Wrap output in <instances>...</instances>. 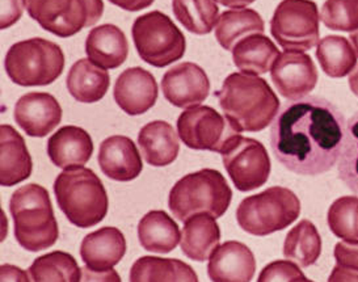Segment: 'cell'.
I'll use <instances>...</instances> for the list:
<instances>
[{
	"label": "cell",
	"instance_id": "6da1fadb",
	"mask_svg": "<svg viewBox=\"0 0 358 282\" xmlns=\"http://www.w3.org/2000/svg\"><path fill=\"white\" fill-rule=\"evenodd\" d=\"M345 117L336 105L319 96L289 101L274 118L271 147L290 172L317 176L335 167L345 136Z\"/></svg>",
	"mask_w": 358,
	"mask_h": 282
},
{
	"label": "cell",
	"instance_id": "7a4b0ae2",
	"mask_svg": "<svg viewBox=\"0 0 358 282\" xmlns=\"http://www.w3.org/2000/svg\"><path fill=\"white\" fill-rule=\"evenodd\" d=\"M215 96L224 117L239 133L262 132L273 122L280 111V99L272 87L256 75H229Z\"/></svg>",
	"mask_w": 358,
	"mask_h": 282
},
{
	"label": "cell",
	"instance_id": "3957f363",
	"mask_svg": "<svg viewBox=\"0 0 358 282\" xmlns=\"http://www.w3.org/2000/svg\"><path fill=\"white\" fill-rule=\"evenodd\" d=\"M54 195L67 220L80 229L100 223L109 209L106 187L91 168L64 169L54 181Z\"/></svg>",
	"mask_w": 358,
	"mask_h": 282
},
{
	"label": "cell",
	"instance_id": "277c9868",
	"mask_svg": "<svg viewBox=\"0 0 358 282\" xmlns=\"http://www.w3.org/2000/svg\"><path fill=\"white\" fill-rule=\"evenodd\" d=\"M10 211L15 238L24 250L40 252L58 241L59 229L49 192L38 184H27L13 192Z\"/></svg>",
	"mask_w": 358,
	"mask_h": 282
},
{
	"label": "cell",
	"instance_id": "5b68a950",
	"mask_svg": "<svg viewBox=\"0 0 358 282\" xmlns=\"http://www.w3.org/2000/svg\"><path fill=\"white\" fill-rule=\"evenodd\" d=\"M232 199V190L220 171L203 168L188 174L172 187L169 208L175 218L187 220L200 214L221 218Z\"/></svg>",
	"mask_w": 358,
	"mask_h": 282
},
{
	"label": "cell",
	"instance_id": "8992f818",
	"mask_svg": "<svg viewBox=\"0 0 358 282\" xmlns=\"http://www.w3.org/2000/svg\"><path fill=\"white\" fill-rule=\"evenodd\" d=\"M64 54L55 42L41 37L13 43L4 59L12 82L22 87H43L54 83L64 70Z\"/></svg>",
	"mask_w": 358,
	"mask_h": 282
},
{
	"label": "cell",
	"instance_id": "52a82bcc",
	"mask_svg": "<svg viewBox=\"0 0 358 282\" xmlns=\"http://www.w3.org/2000/svg\"><path fill=\"white\" fill-rule=\"evenodd\" d=\"M299 214L301 201L293 190L271 187L243 199L236 210V220L245 232L266 237L289 227Z\"/></svg>",
	"mask_w": 358,
	"mask_h": 282
},
{
	"label": "cell",
	"instance_id": "ba28073f",
	"mask_svg": "<svg viewBox=\"0 0 358 282\" xmlns=\"http://www.w3.org/2000/svg\"><path fill=\"white\" fill-rule=\"evenodd\" d=\"M131 36L142 61L158 69L178 62L187 50L184 33L160 10H151L137 17Z\"/></svg>",
	"mask_w": 358,
	"mask_h": 282
},
{
	"label": "cell",
	"instance_id": "9c48e42d",
	"mask_svg": "<svg viewBox=\"0 0 358 282\" xmlns=\"http://www.w3.org/2000/svg\"><path fill=\"white\" fill-rule=\"evenodd\" d=\"M33 20L57 37H73L95 25L104 13L103 0H27Z\"/></svg>",
	"mask_w": 358,
	"mask_h": 282
},
{
	"label": "cell",
	"instance_id": "30bf717a",
	"mask_svg": "<svg viewBox=\"0 0 358 282\" xmlns=\"http://www.w3.org/2000/svg\"><path fill=\"white\" fill-rule=\"evenodd\" d=\"M320 15L313 0H282L274 10L271 33L285 50L306 52L319 43Z\"/></svg>",
	"mask_w": 358,
	"mask_h": 282
},
{
	"label": "cell",
	"instance_id": "8fae6325",
	"mask_svg": "<svg viewBox=\"0 0 358 282\" xmlns=\"http://www.w3.org/2000/svg\"><path fill=\"white\" fill-rule=\"evenodd\" d=\"M180 139L192 150L222 154L241 133L231 122L208 105L188 108L178 118Z\"/></svg>",
	"mask_w": 358,
	"mask_h": 282
},
{
	"label": "cell",
	"instance_id": "7c38bea8",
	"mask_svg": "<svg viewBox=\"0 0 358 282\" xmlns=\"http://www.w3.org/2000/svg\"><path fill=\"white\" fill-rule=\"evenodd\" d=\"M221 155L223 166L238 190L251 192L268 181L272 164L260 141L239 134Z\"/></svg>",
	"mask_w": 358,
	"mask_h": 282
},
{
	"label": "cell",
	"instance_id": "4fadbf2b",
	"mask_svg": "<svg viewBox=\"0 0 358 282\" xmlns=\"http://www.w3.org/2000/svg\"><path fill=\"white\" fill-rule=\"evenodd\" d=\"M271 78L280 94L293 101L303 99L315 88L319 75L308 54L285 50L273 63Z\"/></svg>",
	"mask_w": 358,
	"mask_h": 282
},
{
	"label": "cell",
	"instance_id": "5bb4252c",
	"mask_svg": "<svg viewBox=\"0 0 358 282\" xmlns=\"http://www.w3.org/2000/svg\"><path fill=\"white\" fill-rule=\"evenodd\" d=\"M166 100L176 108H192L203 103L210 94V82L197 63L182 62L171 67L162 79Z\"/></svg>",
	"mask_w": 358,
	"mask_h": 282
},
{
	"label": "cell",
	"instance_id": "9a60e30c",
	"mask_svg": "<svg viewBox=\"0 0 358 282\" xmlns=\"http://www.w3.org/2000/svg\"><path fill=\"white\" fill-rule=\"evenodd\" d=\"M13 117L27 136L43 138L62 121V108L53 94L29 92L15 105Z\"/></svg>",
	"mask_w": 358,
	"mask_h": 282
},
{
	"label": "cell",
	"instance_id": "2e32d148",
	"mask_svg": "<svg viewBox=\"0 0 358 282\" xmlns=\"http://www.w3.org/2000/svg\"><path fill=\"white\" fill-rule=\"evenodd\" d=\"M158 94L157 79L143 67L122 71L113 90L117 105L129 115L146 113L157 103Z\"/></svg>",
	"mask_w": 358,
	"mask_h": 282
},
{
	"label": "cell",
	"instance_id": "e0dca14e",
	"mask_svg": "<svg viewBox=\"0 0 358 282\" xmlns=\"http://www.w3.org/2000/svg\"><path fill=\"white\" fill-rule=\"evenodd\" d=\"M97 160L106 178L121 183L136 180L143 169L136 143L125 136H112L104 139L99 148Z\"/></svg>",
	"mask_w": 358,
	"mask_h": 282
},
{
	"label": "cell",
	"instance_id": "ac0fdd59",
	"mask_svg": "<svg viewBox=\"0 0 358 282\" xmlns=\"http://www.w3.org/2000/svg\"><path fill=\"white\" fill-rule=\"evenodd\" d=\"M255 272V255L241 241H224L213 252L208 264L213 282H251Z\"/></svg>",
	"mask_w": 358,
	"mask_h": 282
},
{
	"label": "cell",
	"instance_id": "d6986e66",
	"mask_svg": "<svg viewBox=\"0 0 358 282\" xmlns=\"http://www.w3.org/2000/svg\"><path fill=\"white\" fill-rule=\"evenodd\" d=\"M32 157L22 134L11 125L0 126V185L13 187L31 178Z\"/></svg>",
	"mask_w": 358,
	"mask_h": 282
},
{
	"label": "cell",
	"instance_id": "ffe728a7",
	"mask_svg": "<svg viewBox=\"0 0 358 282\" xmlns=\"http://www.w3.org/2000/svg\"><path fill=\"white\" fill-rule=\"evenodd\" d=\"M94 154V142L83 127L67 125L48 141V155L57 167H83Z\"/></svg>",
	"mask_w": 358,
	"mask_h": 282
},
{
	"label": "cell",
	"instance_id": "44dd1931",
	"mask_svg": "<svg viewBox=\"0 0 358 282\" xmlns=\"http://www.w3.org/2000/svg\"><path fill=\"white\" fill-rule=\"evenodd\" d=\"M85 54L91 62L106 70L118 69L129 55L127 36L113 24L99 25L87 36Z\"/></svg>",
	"mask_w": 358,
	"mask_h": 282
},
{
	"label": "cell",
	"instance_id": "7402d4cb",
	"mask_svg": "<svg viewBox=\"0 0 358 282\" xmlns=\"http://www.w3.org/2000/svg\"><path fill=\"white\" fill-rule=\"evenodd\" d=\"M127 253V239L117 227H103L85 237L80 256L87 267L108 271L122 260Z\"/></svg>",
	"mask_w": 358,
	"mask_h": 282
},
{
	"label": "cell",
	"instance_id": "603a6c76",
	"mask_svg": "<svg viewBox=\"0 0 358 282\" xmlns=\"http://www.w3.org/2000/svg\"><path fill=\"white\" fill-rule=\"evenodd\" d=\"M138 145L146 163L152 167H166L179 155V136L167 121H152L138 134Z\"/></svg>",
	"mask_w": 358,
	"mask_h": 282
},
{
	"label": "cell",
	"instance_id": "cb8c5ba5",
	"mask_svg": "<svg viewBox=\"0 0 358 282\" xmlns=\"http://www.w3.org/2000/svg\"><path fill=\"white\" fill-rule=\"evenodd\" d=\"M221 230L215 218L206 214L194 216L187 222L181 231V251L193 262H206L218 248Z\"/></svg>",
	"mask_w": 358,
	"mask_h": 282
},
{
	"label": "cell",
	"instance_id": "d4e9b609",
	"mask_svg": "<svg viewBox=\"0 0 358 282\" xmlns=\"http://www.w3.org/2000/svg\"><path fill=\"white\" fill-rule=\"evenodd\" d=\"M66 85L76 101L94 104L106 96L110 85V75L106 69L82 58L71 66Z\"/></svg>",
	"mask_w": 358,
	"mask_h": 282
},
{
	"label": "cell",
	"instance_id": "484cf974",
	"mask_svg": "<svg viewBox=\"0 0 358 282\" xmlns=\"http://www.w3.org/2000/svg\"><path fill=\"white\" fill-rule=\"evenodd\" d=\"M280 54L278 48L269 37L256 33L234 46L232 61L243 73L257 76L271 71Z\"/></svg>",
	"mask_w": 358,
	"mask_h": 282
},
{
	"label": "cell",
	"instance_id": "4316f807",
	"mask_svg": "<svg viewBox=\"0 0 358 282\" xmlns=\"http://www.w3.org/2000/svg\"><path fill=\"white\" fill-rule=\"evenodd\" d=\"M138 239L146 251L169 253L179 246L181 232L166 211L152 210L138 223Z\"/></svg>",
	"mask_w": 358,
	"mask_h": 282
},
{
	"label": "cell",
	"instance_id": "83f0119b",
	"mask_svg": "<svg viewBox=\"0 0 358 282\" xmlns=\"http://www.w3.org/2000/svg\"><path fill=\"white\" fill-rule=\"evenodd\" d=\"M130 282H199V276L179 259L143 256L133 264Z\"/></svg>",
	"mask_w": 358,
	"mask_h": 282
},
{
	"label": "cell",
	"instance_id": "f1b7e54d",
	"mask_svg": "<svg viewBox=\"0 0 358 282\" xmlns=\"http://www.w3.org/2000/svg\"><path fill=\"white\" fill-rule=\"evenodd\" d=\"M265 24L257 10L252 8L224 10L215 28V38L224 50L232 52L238 42L256 33L263 34Z\"/></svg>",
	"mask_w": 358,
	"mask_h": 282
},
{
	"label": "cell",
	"instance_id": "f546056e",
	"mask_svg": "<svg viewBox=\"0 0 358 282\" xmlns=\"http://www.w3.org/2000/svg\"><path fill=\"white\" fill-rule=\"evenodd\" d=\"M322 253V238L315 225L302 220L287 232L284 243V256L302 268L314 265Z\"/></svg>",
	"mask_w": 358,
	"mask_h": 282
},
{
	"label": "cell",
	"instance_id": "4dcf8cb0",
	"mask_svg": "<svg viewBox=\"0 0 358 282\" xmlns=\"http://www.w3.org/2000/svg\"><path fill=\"white\" fill-rule=\"evenodd\" d=\"M357 52L343 36H326L317 43L316 59L331 78H344L357 66Z\"/></svg>",
	"mask_w": 358,
	"mask_h": 282
},
{
	"label": "cell",
	"instance_id": "1f68e13d",
	"mask_svg": "<svg viewBox=\"0 0 358 282\" xmlns=\"http://www.w3.org/2000/svg\"><path fill=\"white\" fill-rule=\"evenodd\" d=\"M175 17L187 31L205 36L220 20V8L215 0H172Z\"/></svg>",
	"mask_w": 358,
	"mask_h": 282
},
{
	"label": "cell",
	"instance_id": "d6a6232c",
	"mask_svg": "<svg viewBox=\"0 0 358 282\" xmlns=\"http://www.w3.org/2000/svg\"><path fill=\"white\" fill-rule=\"evenodd\" d=\"M27 272L29 282H79L82 273L74 256L64 251L37 258Z\"/></svg>",
	"mask_w": 358,
	"mask_h": 282
},
{
	"label": "cell",
	"instance_id": "836d02e7",
	"mask_svg": "<svg viewBox=\"0 0 358 282\" xmlns=\"http://www.w3.org/2000/svg\"><path fill=\"white\" fill-rule=\"evenodd\" d=\"M327 222L335 237L358 243V197L344 196L334 201L328 209Z\"/></svg>",
	"mask_w": 358,
	"mask_h": 282
},
{
	"label": "cell",
	"instance_id": "e575fe53",
	"mask_svg": "<svg viewBox=\"0 0 358 282\" xmlns=\"http://www.w3.org/2000/svg\"><path fill=\"white\" fill-rule=\"evenodd\" d=\"M337 172L345 187L358 195V112L348 120Z\"/></svg>",
	"mask_w": 358,
	"mask_h": 282
},
{
	"label": "cell",
	"instance_id": "d590c367",
	"mask_svg": "<svg viewBox=\"0 0 358 282\" xmlns=\"http://www.w3.org/2000/svg\"><path fill=\"white\" fill-rule=\"evenodd\" d=\"M320 20L331 31H357L358 0H326L320 12Z\"/></svg>",
	"mask_w": 358,
	"mask_h": 282
},
{
	"label": "cell",
	"instance_id": "8d00e7d4",
	"mask_svg": "<svg viewBox=\"0 0 358 282\" xmlns=\"http://www.w3.org/2000/svg\"><path fill=\"white\" fill-rule=\"evenodd\" d=\"M303 274L299 265L290 260H275L268 264L259 274L257 282H290Z\"/></svg>",
	"mask_w": 358,
	"mask_h": 282
},
{
	"label": "cell",
	"instance_id": "74e56055",
	"mask_svg": "<svg viewBox=\"0 0 358 282\" xmlns=\"http://www.w3.org/2000/svg\"><path fill=\"white\" fill-rule=\"evenodd\" d=\"M27 0H1L0 29H8L22 19Z\"/></svg>",
	"mask_w": 358,
	"mask_h": 282
},
{
	"label": "cell",
	"instance_id": "f35d334b",
	"mask_svg": "<svg viewBox=\"0 0 358 282\" xmlns=\"http://www.w3.org/2000/svg\"><path fill=\"white\" fill-rule=\"evenodd\" d=\"M334 256L337 265L358 271V243L340 241L335 246Z\"/></svg>",
	"mask_w": 358,
	"mask_h": 282
},
{
	"label": "cell",
	"instance_id": "ab89813d",
	"mask_svg": "<svg viewBox=\"0 0 358 282\" xmlns=\"http://www.w3.org/2000/svg\"><path fill=\"white\" fill-rule=\"evenodd\" d=\"M79 282H122L120 274L112 268L108 271H95L85 265L80 268Z\"/></svg>",
	"mask_w": 358,
	"mask_h": 282
},
{
	"label": "cell",
	"instance_id": "60d3db41",
	"mask_svg": "<svg viewBox=\"0 0 358 282\" xmlns=\"http://www.w3.org/2000/svg\"><path fill=\"white\" fill-rule=\"evenodd\" d=\"M0 282H29V277L28 272L22 271V268L11 264H3L0 267Z\"/></svg>",
	"mask_w": 358,
	"mask_h": 282
},
{
	"label": "cell",
	"instance_id": "b9f144b4",
	"mask_svg": "<svg viewBox=\"0 0 358 282\" xmlns=\"http://www.w3.org/2000/svg\"><path fill=\"white\" fill-rule=\"evenodd\" d=\"M328 282H358V271L336 265L329 274Z\"/></svg>",
	"mask_w": 358,
	"mask_h": 282
},
{
	"label": "cell",
	"instance_id": "7bdbcfd3",
	"mask_svg": "<svg viewBox=\"0 0 358 282\" xmlns=\"http://www.w3.org/2000/svg\"><path fill=\"white\" fill-rule=\"evenodd\" d=\"M112 4L118 8L129 10V12H138V10L148 8L155 0H109Z\"/></svg>",
	"mask_w": 358,
	"mask_h": 282
},
{
	"label": "cell",
	"instance_id": "ee69618b",
	"mask_svg": "<svg viewBox=\"0 0 358 282\" xmlns=\"http://www.w3.org/2000/svg\"><path fill=\"white\" fill-rule=\"evenodd\" d=\"M215 1H218L220 4L224 6V7L239 10V8H245L247 6L252 4L255 0H215Z\"/></svg>",
	"mask_w": 358,
	"mask_h": 282
},
{
	"label": "cell",
	"instance_id": "f6af8a7d",
	"mask_svg": "<svg viewBox=\"0 0 358 282\" xmlns=\"http://www.w3.org/2000/svg\"><path fill=\"white\" fill-rule=\"evenodd\" d=\"M348 82H349L350 91L358 97V64L356 66V69L349 75V80Z\"/></svg>",
	"mask_w": 358,
	"mask_h": 282
},
{
	"label": "cell",
	"instance_id": "bcb514c9",
	"mask_svg": "<svg viewBox=\"0 0 358 282\" xmlns=\"http://www.w3.org/2000/svg\"><path fill=\"white\" fill-rule=\"evenodd\" d=\"M349 40L352 42V45H353V48H355V50H356L358 55V29L357 31H352L349 34Z\"/></svg>",
	"mask_w": 358,
	"mask_h": 282
},
{
	"label": "cell",
	"instance_id": "7dc6e473",
	"mask_svg": "<svg viewBox=\"0 0 358 282\" xmlns=\"http://www.w3.org/2000/svg\"><path fill=\"white\" fill-rule=\"evenodd\" d=\"M290 282H314L311 281V280H308L307 277H306L305 274H301V276H298V277H295L294 280H292Z\"/></svg>",
	"mask_w": 358,
	"mask_h": 282
}]
</instances>
